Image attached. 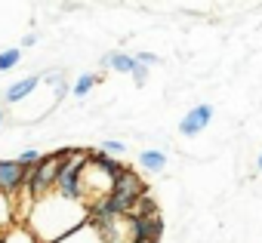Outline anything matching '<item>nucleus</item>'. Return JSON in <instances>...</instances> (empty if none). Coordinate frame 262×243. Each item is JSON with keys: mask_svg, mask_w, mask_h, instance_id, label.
Returning a JSON list of instances; mask_svg holds the SVG:
<instances>
[{"mask_svg": "<svg viewBox=\"0 0 262 243\" xmlns=\"http://www.w3.org/2000/svg\"><path fill=\"white\" fill-rule=\"evenodd\" d=\"M83 222H90V203L65 200L56 191L47 197H37L31 206V215H28V228L34 231V237L40 243H59Z\"/></svg>", "mask_w": 262, "mask_h": 243, "instance_id": "nucleus-1", "label": "nucleus"}, {"mask_svg": "<svg viewBox=\"0 0 262 243\" xmlns=\"http://www.w3.org/2000/svg\"><path fill=\"white\" fill-rule=\"evenodd\" d=\"M126 218H129V231H133V243H139V240L158 243V237L164 231V222H161V215H155V209H145L139 215H126Z\"/></svg>", "mask_w": 262, "mask_h": 243, "instance_id": "nucleus-2", "label": "nucleus"}, {"mask_svg": "<svg viewBox=\"0 0 262 243\" xmlns=\"http://www.w3.org/2000/svg\"><path fill=\"white\" fill-rule=\"evenodd\" d=\"M142 179L133 173V169H123V176L120 179H114V185H111V194L117 197V200H123V203H129V206H136L139 203V197H142Z\"/></svg>", "mask_w": 262, "mask_h": 243, "instance_id": "nucleus-3", "label": "nucleus"}, {"mask_svg": "<svg viewBox=\"0 0 262 243\" xmlns=\"http://www.w3.org/2000/svg\"><path fill=\"white\" fill-rule=\"evenodd\" d=\"M210 120H213V105H194L182 120H179V133L182 136H198L210 127Z\"/></svg>", "mask_w": 262, "mask_h": 243, "instance_id": "nucleus-4", "label": "nucleus"}, {"mask_svg": "<svg viewBox=\"0 0 262 243\" xmlns=\"http://www.w3.org/2000/svg\"><path fill=\"white\" fill-rule=\"evenodd\" d=\"M25 182V166L19 160H0V191L4 194H19Z\"/></svg>", "mask_w": 262, "mask_h": 243, "instance_id": "nucleus-5", "label": "nucleus"}, {"mask_svg": "<svg viewBox=\"0 0 262 243\" xmlns=\"http://www.w3.org/2000/svg\"><path fill=\"white\" fill-rule=\"evenodd\" d=\"M43 83V74H28V77H22V80H16L13 86H7V92H4V102H10V105H16V102H25L37 86Z\"/></svg>", "mask_w": 262, "mask_h": 243, "instance_id": "nucleus-6", "label": "nucleus"}, {"mask_svg": "<svg viewBox=\"0 0 262 243\" xmlns=\"http://www.w3.org/2000/svg\"><path fill=\"white\" fill-rule=\"evenodd\" d=\"M59 243H105V234H102V228L90 218V222H83L80 228H74L68 237H62Z\"/></svg>", "mask_w": 262, "mask_h": 243, "instance_id": "nucleus-7", "label": "nucleus"}, {"mask_svg": "<svg viewBox=\"0 0 262 243\" xmlns=\"http://www.w3.org/2000/svg\"><path fill=\"white\" fill-rule=\"evenodd\" d=\"M102 68H111V71H117V74H133V68H136V56L120 53V50L105 53V56H102Z\"/></svg>", "mask_w": 262, "mask_h": 243, "instance_id": "nucleus-8", "label": "nucleus"}, {"mask_svg": "<svg viewBox=\"0 0 262 243\" xmlns=\"http://www.w3.org/2000/svg\"><path fill=\"white\" fill-rule=\"evenodd\" d=\"M0 243H40L37 237H34V231L28 228V225H10L4 234H0Z\"/></svg>", "mask_w": 262, "mask_h": 243, "instance_id": "nucleus-9", "label": "nucleus"}, {"mask_svg": "<svg viewBox=\"0 0 262 243\" xmlns=\"http://www.w3.org/2000/svg\"><path fill=\"white\" fill-rule=\"evenodd\" d=\"M136 160H139L142 169H148V173H161L164 163H167V154H164L161 148H145V151H139Z\"/></svg>", "mask_w": 262, "mask_h": 243, "instance_id": "nucleus-10", "label": "nucleus"}, {"mask_svg": "<svg viewBox=\"0 0 262 243\" xmlns=\"http://www.w3.org/2000/svg\"><path fill=\"white\" fill-rule=\"evenodd\" d=\"M90 160H93V163H96L99 169H105V173H108L111 179H120V176H123V166H120L117 160H111V157H108L105 151H90Z\"/></svg>", "mask_w": 262, "mask_h": 243, "instance_id": "nucleus-11", "label": "nucleus"}, {"mask_svg": "<svg viewBox=\"0 0 262 243\" xmlns=\"http://www.w3.org/2000/svg\"><path fill=\"white\" fill-rule=\"evenodd\" d=\"M10 225H16V212H13V197L0 191V234H4Z\"/></svg>", "mask_w": 262, "mask_h": 243, "instance_id": "nucleus-12", "label": "nucleus"}, {"mask_svg": "<svg viewBox=\"0 0 262 243\" xmlns=\"http://www.w3.org/2000/svg\"><path fill=\"white\" fill-rule=\"evenodd\" d=\"M19 62H22V50H19V46L0 50V74H4V71H13V68H19Z\"/></svg>", "mask_w": 262, "mask_h": 243, "instance_id": "nucleus-13", "label": "nucleus"}, {"mask_svg": "<svg viewBox=\"0 0 262 243\" xmlns=\"http://www.w3.org/2000/svg\"><path fill=\"white\" fill-rule=\"evenodd\" d=\"M96 80H99L96 74H80V77H77V83L71 86V95H77V99H83V95H86V92H90V89L96 86Z\"/></svg>", "mask_w": 262, "mask_h": 243, "instance_id": "nucleus-14", "label": "nucleus"}, {"mask_svg": "<svg viewBox=\"0 0 262 243\" xmlns=\"http://www.w3.org/2000/svg\"><path fill=\"white\" fill-rule=\"evenodd\" d=\"M16 160H19V163H22V166H34V160H37V163H40V160H43V154H40V151H37V148H25V151H22V154H19V157H16Z\"/></svg>", "mask_w": 262, "mask_h": 243, "instance_id": "nucleus-15", "label": "nucleus"}, {"mask_svg": "<svg viewBox=\"0 0 262 243\" xmlns=\"http://www.w3.org/2000/svg\"><path fill=\"white\" fill-rule=\"evenodd\" d=\"M133 80H136V86H145V80H148V65L136 62V68H133Z\"/></svg>", "mask_w": 262, "mask_h": 243, "instance_id": "nucleus-16", "label": "nucleus"}, {"mask_svg": "<svg viewBox=\"0 0 262 243\" xmlns=\"http://www.w3.org/2000/svg\"><path fill=\"white\" fill-rule=\"evenodd\" d=\"M43 80H47V83H53V86H62V83H65V71H47V74H43Z\"/></svg>", "mask_w": 262, "mask_h": 243, "instance_id": "nucleus-17", "label": "nucleus"}, {"mask_svg": "<svg viewBox=\"0 0 262 243\" xmlns=\"http://www.w3.org/2000/svg\"><path fill=\"white\" fill-rule=\"evenodd\" d=\"M102 151H105V154H123V145L114 142V139H105V142H102Z\"/></svg>", "mask_w": 262, "mask_h": 243, "instance_id": "nucleus-18", "label": "nucleus"}, {"mask_svg": "<svg viewBox=\"0 0 262 243\" xmlns=\"http://www.w3.org/2000/svg\"><path fill=\"white\" fill-rule=\"evenodd\" d=\"M136 62H142V65L151 68V65H158V56L155 53H136Z\"/></svg>", "mask_w": 262, "mask_h": 243, "instance_id": "nucleus-19", "label": "nucleus"}, {"mask_svg": "<svg viewBox=\"0 0 262 243\" xmlns=\"http://www.w3.org/2000/svg\"><path fill=\"white\" fill-rule=\"evenodd\" d=\"M34 43H37V34H34V31H31V34H25V40H22V46L28 50V46H34Z\"/></svg>", "mask_w": 262, "mask_h": 243, "instance_id": "nucleus-20", "label": "nucleus"}, {"mask_svg": "<svg viewBox=\"0 0 262 243\" xmlns=\"http://www.w3.org/2000/svg\"><path fill=\"white\" fill-rule=\"evenodd\" d=\"M256 166H259V173H262V151H259V157H256Z\"/></svg>", "mask_w": 262, "mask_h": 243, "instance_id": "nucleus-21", "label": "nucleus"}, {"mask_svg": "<svg viewBox=\"0 0 262 243\" xmlns=\"http://www.w3.org/2000/svg\"><path fill=\"white\" fill-rule=\"evenodd\" d=\"M4 120H7V114H4V108H0V127H4Z\"/></svg>", "mask_w": 262, "mask_h": 243, "instance_id": "nucleus-22", "label": "nucleus"}, {"mask_svg": "<svg viewBox=\"0 0 262 243\" xmlns=\"http://www.w3.org/2000/svg\"><path fill=\"white\" fill-rule=\"evenodd\" d=\"M139 243H151V240H139Z\"/></svg>", "mask_w": 262, "mask_h": 243, "instance_id": "nucleus-23", "label": "nucleus"}]
</instances>
